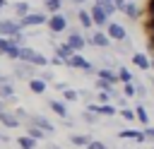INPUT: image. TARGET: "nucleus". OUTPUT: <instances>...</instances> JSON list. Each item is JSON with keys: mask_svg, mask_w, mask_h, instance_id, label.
Returning <instances> with one entry per match:
<instances>
[{"mask_svg": "<svg viewBox=\"0 0 154 149\" xmlns=\"http://www.w3.org/2000/svg\"><path fill=\"white\" fill-rule=\"evenodd\" d=\"M41 24H48V17L41 14V12H29L26 17L19 19V26H22V29H24V26H41Z\"/></svg>", "mask_w": 154, "mask_h": 149, "instance_id": "nucleus-4", "label": "nucleus"}, {"mask_svg": "<svg viewBox=\"0 0 154 149\" xmlns=\"http://www.w3.org/2000/svg\"><path fill=\"white\" fill-rule=\"evenodd\" d=\"M142 132H144V137H147V139H154V127H152V125H149V127H144Z\"/></svg>", "mask_w": 154, "mask_h": 149, "instance_id": "nucleus-36", "label": "nucleus"}, {"mask_svg": "<svg viewBox=\"0 0 154 149\" xmlns=\"http://www.w3.org/2000/svg\"><path fill=\"white\" fill-rule=\"evenodd\" d=\"M94 5H99V7H101L106 14H108V17L116 12V5H113V0H94Z\"/></svg>", "mask_w": 154, "mask_h": 149, "instance_id": "nucleus-24", "label": "nucleus"}, {"mask_svg": "<svg viewBox=\"0 0 154 149\" xmlns=\"http://www.w3.org/2000/svg\"><path fill=\"white\" fill-rule=\"evenodd\" d=\"M48 29L55 31V34H58V31H65V29H67V19H65L60 12H58V14H51V17H48Z\"/></svg>", "mask_w": 154, "mask_h": 149, "instance_id": "nucleus-9", "label": "nucleus"}, {"mask_svg": "<svg viewBox=\"0 0 154 149\" xmlns=\"http://www.w3.org/2000/svg\"><path fill=\"white\" fill-rule=\"evenodd\" d=\"M96 74H99V79H103V82H108V84H118V72H113V70H106V67H101V70H96Z\"/></svg>", "mask_w": 154, "mask_h": 149, "instance_id": "nucleus-16", "label": "nucleus"}, {"mask_svg": "<svg viewBox=\"0 0 154 149\" xmlns=\"http://www.w3.org/2000/svg\"><path fill=\"white\" fill-rule=\"evenodd\" d=\"M2 111H7V103H5L2 99H0V113H2Z\"/></svg>", "mask_w": 154, "mask_h": 149, "instance_id": "nucleus-39", "label": "nucleus"}, {"mask_svg": "<svg viewBox=\"0 0 154 149\" xmlns=\"http://www.w3.org/2000/svg\"><path fill=\"white\" fill-rule=\"evenodd\" d=\"M26 84H29V91H34V94H43V91H46V87H48V84H46L43 79H38V77L29 79Z\"/></svg>", "mask_w": 154, "mask_h": 149, "instance_id": "nucleus-17", "label": "nucleus"}, {"mask_svg": "<svg viewBox=\"0 0 154 149\" xmlns=\"http://www.w3.org/2000/svg\"><path fill=\"white\" fill-rule=\"evenodd\" d=\"M26 125H34V127H38V130H43V132H48V135H53V132H55V125H53L48 118L38 115V113H31V115H29V120H26Z\"/></svg>", "mask_w": 154, "mask_h": 149, "instance_id": "nucleus-3", "label": "nucleus"}, {"mask_svg": "<svg viewBox=\"0 0 154 149\" xmlns=\"http://www.w3.org/2000/svg\"><path fill=\"white\" fill-rule=\"evenodd\" d=\"M12 7H14V12H17V14H22V17H26V14H29V5H26V2H14Z\"/></svg>", "mask_w": 154, "mask_h": 149, "instance_id": "nucleus-30", "label": "nucleus"}, {"mask_svg": "<svg viewBox=\"0 0 154 149\" xmlns=\"http://www.w3.org/2000/svg\"><path fill=\"white\" fill-rule=\"evenodd\" d=\"M0 99H2L5 103H17V96H14V87H12V82H5V84L0 87Z\"/></svg>", "mask_w": 154, "mask_h": 149, "instance_id": "nucleus-12", "label": "nucleus"}, {"mask_svg": "<svg viewBox=\"0 0 154 149\" xmlns=\"http://www.w3.org/2000/svg\"><path fill=\"white\" fill-rule=\"evenodd\" d=\"M77 99H79V91H75V89H70V87L63 91V101H65V103H72V101H77Z\"/></svg>", "mask_w": 154, "mask_h": 149, "instance_id": "nucleus-28", "label": "nucleus"}, {"mask_svg": "<svg viewBox=\"0 0 154 149\" xmlns=\"http://www.w3.org/2000/svg\"><path fill=\"white\" fill-rule=\"evenodd\" d=\"M82 120H84V123H89V125H96V123H99V115L84 108V111H82Z\"/></svg>", "mask_w": 154, "mask_h": 149, "instance_id": "nucleus-29", "label": "nucleus"}, {"mask_svg": "<svg viewBox=\"0 0 154 149\" xmlns=\"http://www.w3.org/2000/svg\"><path fill=\"white\" fill-rule=\"evenodd\" d=\"M48 108H51L55 115H60L63 120H65V118H70V115H67V106H65V101H58V99H48Z\"/></svg>", "mask_w": 154, "mask_h": 149, "instance_id": "nucleus-10", "label": "nucleus"}, {"mask_svg": "<svg viewBox=\"0 0 154 149\" xmlns=\"http://www.w3.org/2000/svg\"><path fill=\"white\" fill-rule=\"evenodd\" d=\"M113 5H116V10H120V12L128 10V2H125V0H113Z\"/></svg>", "mask_w": 154, "mask_h": 149, "instance_id": "nucleus-35", "label": "nucleus"}, {"mask_svg": "<svg viewBox=\"0 0 154 149\" xmlns=\"http://www.w3.org/2000/svg\"><path fill=\"white\" fill-rule=\"evenodd\" d=\"M91 19H94V24H96V26H108V22H106V19H108V14H106L99 5H94V7H91Z\"/></svg>", "mask_w": 154, "mask_h": 149, "instance_id": "nucleus-13", "label": "nucleus"}, {"mask_svg": "<svg viewBox=\"0 0 154 149\" xmlns=\"http://www.w3.org/2000/svg\"><path fill=\"white\" fill-rule=\"evenodd\" d=\"M106 34H108V38H113V41H128V34H125V29H123L118 22H108Z\"/></svg>", "mask_w": 154, "mask_h": 149, "instance_id": "nucleus-8", "label": "nucleus"}, {"mask_svg": "<svg viewBox=\"0 0 154 149\" xmlns=\"http://www.w3.org/2000/svg\"><path fill=\"white\" fill-rule=\"evenodd\" d=\"M43 5H46V10H48V12L58 14V12H60V7H63V0H43Z\"/></svg>", "mask_w": 154, "mask_h": 149, "instance_id": "nucleus-27", "label": "nucleus"}, {"mask_svg": "<svg viewBox=\"0 0 154 149\" xmlns=\"http://www.w3.org/2000/svg\"><path fill=\"white\" fill-rule=\"evenodd\" d=\"M89 43H91V46H96V48H108V46H111V38H108V34L96 31V34L89 38Z\"/></svg>", "mask_w": 154, "mask_h": 149, "instance_id": "nucleus-14", "label": "nucleus"}, {"mask_svg": "<svg viewBox=\"0 0 154 149\" xmlns=\"http://www.w3.org/2000/svg\"><path fill=\"white\" fill-rule=\"evenodd\" d=\"M5 5H7V0H0V10H2V7H5Z\"/></svg>", "mask_w": 154, "mask_h": 149, "instance_id": "nucleus-41", "label": "nucleus"}, {"mask_svg": "<svg viewBox=\"0 0 154 149\" xmlns=\"http://www.w3.org/2000/svg\"><path fill=\"white\" fill-rule=\"evenodd\" d=\"M19 60L22 62H29V65H34V67H46L51 60L43 55V53H38V50H34V48H26V46H22V53H19Z\"/></svg>", "mask_w": 154, "mask_h": 149, "instance_id": "nucleus-1", "label": "nucleus"}, {"mask_svg": "<svg viewBox=\"0 0 154 149\" xmlns=\"http://www.w3.org/2000/svg\"><path fill=\"white\" fill-rule=\"evenodd\" d=\"M38 79H43V82L48 84V82H53L55 77H53V72H51V70H43V72H38Z\"/></svg>", "mask_w": 154, "mask_h": 149, "instance_id": "nucleus-33", "label": "nucleus"}, {"mask_svg": "<svg viewBox=\"0 0 154 149\" xmlns=\"http://www.w3.org/2000/svg\"><path fill=\"white\" fill-rule=\"evenodd\" d=\"M0 123H2L5 127H19V125H22V120L14 115V111H2V113H0Z\"/></svg>", "mask_w": 154, "mask_h": 149, "instance_id": "nucleus-11", "label": "nucleus"}, {"mask_svg": "<svg viewBox=\"0 0 154 149\" xmlns=\"http://www.w3.org/2000/svg\"><path fill=\"white\" fill-rule=\"evenodd\" d=\"M111 99H113V96L106 94V91H99V94H96V101H99L101 106H103V103H111Z\"/></svg>", "mask_w": 154, "mask_h": 149, "instance_id": "nucleus-32", "label": "nucleus"}, {"mask_svg": "<svg viewBox=\"0 0 154 149\" xmlns=\"http://www.w3.org/2000/svg\"><path fill=\"white\" fill-rule=\"evenodd\" d=\"M132 62H135L140 70H149V67H152V62H149V58H147L144 53H135V55H132Z\"/></svg>", "mask_w": 154, "mask_h": 149, "instance_id": "nucleus-18", "label": "nucleus"}, {"mask_svg": "<svg viewBox=\"0 0 154 149\" xmlns=\"http://www.w3.org/2000/svg\"><path fill=\"white\" fill-rule=\"evenodd\" d=\"M14 77H19V79H34V77H38V67H34V65H29V62H22V60H17L14 62Z\"/></svg>", "mask_w": 154, "mask_h": 149, "instance_id": "nucleus-2", "label": "nucleus"}, {"mask_svg": "<svg viewBox=\"0 0 154 149\" xmlns=\"http://www.w3.org/2000/svg\"><path fill=\"white\" fill-rule=\"evenodd\" d=\"M65 43H67V46H70L75 53H79V50H82V48H84L89 41H87L82 34H77V29H70V36H67V41H65Z\"/></svg>", "mask_w": 154, "mask_h": 149, "instance_id": "nucleus-7", "label": "nucleus"}, {"mask_svg": "<svg viewBox=\"0 0 154 149\" xmlns=\"http://www.w3.org/2000/svg\"><path fill=\"white\" fill-rule=\"evenodd\" d=\"M89 142H91V137H89V135H79V132L70 135V144H75V147H87Z\"/></svg>", "mask_w": 154, "mask_h": 149, "instance_id": "nucleus-20", "label": "nucleus"}, {"mask_svg": "<svg viewBox=\"0 0 154 149\" xmlns=\"http://www.w3.org/2000/svg\"><path fill=\"white\" fill-rule=\"evenodd\" d=\"M46 149H60V147H58V144H53V142H51V144H48V147H46Z\"/></svg>", "mask_w": 154, "mask_h": 149, "instance_id": "nucleus-40", "label": "nucleus"}, {"mask_svg": "<svg viewBox=\"0 0 154 149\" xmlns=\"http://www.w3.org/2000/svg\"><path fill=\"white\" fill-rule=\"evenodd\" d=\"M17 144H19V149H36V139H31L29 135L17 137Z\"/></svg>", "mask_w": 154, "mask_h": 149, "instance_id": "nucleus-23", "label": "nucleus"}, {"mask_svg": "<svg viewBox=\"0 0 154 149\" xmlns=\"http://www.w3.org/2000/svg\"><path fill=\"white\" fill-rule=\"evenodd\" d=\"M135 115H137V123H142L144 127H149V113L144 111V106H135Z\"/></svg>", "mask_w": 154, "mask_h": 149, "instance_id": "nucleus-22", "label": "nucleus"}, {"mask_svg": "<svg viewBox=\"0 0 154 149\" xmlns=\"http://www.w3.org/2000/svg\"><path fill=\"white\" fill-rule=\"evenodd\" d=\"M72 55H75V50H72L67 43H63V46H55V58H60L65 65H67V60H70Z\"/></svg>", "mask_w": 154, "mask_h": 149, "instance_id": "nucleus-15", "label": "nucleus"}, {"mask_svg": "<svg viewBox=\"0 0 154 149\" xmlns=\"http://www.w3.org/2000/svg\"><path fill=\"white\" fill-rule=\"evenodd\" d=\"M118 115H120L123 120H128V123L137 120V115H135V108H118Z\"/></svg>", "mask_w": 154, "mask_h": 149, "instance_id": "nucleus-26", "label": "nucleus"}, {"mask_svg": "<svg viewBox=\"0 0 154 149\" xmlns=\"http://www.w3.org/2000/svg\"><path fill=\"white\" fill-rule=\"evenodd\" d=\"M77 17H79V24H82L84 29H91V26H94L91 12H87V10H79V12H77Z\"/></svg>", "mask_w": 154, "mask_h": 149, "instance_id": "nucleus-21", "label": "nucleus"}, {"mask_svg": "<svg viewBox=\"0 0 154 149\" xmlns=\"http://www.w3.org/2000/svg\"><path fill=\"white\" fill-rule=\"evenodd\" d=\"M87 149H108L103 142H99V139H91L89 144H87Z\"/></svg>", "mask_w": 154, "mask_h": 149, "instance_id": "nucleus-34", "label": "nucleus"}, {"mask_svg": "<svg viewBox=\"0 0 154 149\" xmlns=\"http://www.w3.org/2000/svg\"><path fill=\"white\" fill-rule=\"evenodd\" d=\"M55 89H58V91H65L67 84H65V82H55Z\"/></svg>", "mask_w": 154, "mask_h": 149, "instance_id": "nucleus-38", "label": "nucleus"}, {"mask_svg": "<svg viewBox=\"0 0 154 149\" xmlns=\"http://www.w3.org/2000/svg\"><path fill=\"white\" fill-rule=\"evenodd\" d=\"M22 34V26L17 22H10V19H0V36L5 38H12V36H19Z\"/></svg>", "mask_w": 154, "mask_h": 149, "instance_id": "nucleus-6", "label": "nucleus"}, {"mask_svg": "<svg viewBox=\"0 0 154 149\" xmlns=\"http://www.w3.org/2000/svg\"><path fill=\"white\" fill-rule=\"evenodd\" d=\"M118 82L130 84V82H132V72H130L128 67H118Z\"/></svg>", "mask_w": 154, "mask_h": 149, "instance_id": "nucleus-25", "label": "nucleus"}, {"mask_svg": "<svg viewBox=\"0 0 154 149\" xmlns=\"http://www.w3.org/2000/svg\"><path fill=\"white\" fill-rule=\"evenodd\" d=\"M135 89H137V96H144V94H147V89H144L142 84H135Z\"/></svg>", "mask_w": 154, "mask_h": 149, "instance_id": "nucleus-37", "label": "nucleus"}, {"mask_svg": "<svg viewBox=\"0 0 154 149\" xmlns=\"http://www.w3.org/2000/svg\"><path fill=\"white\" fill-rule=\"evenodd\" d=\"M26 127V135L31 137V139H36V142H41V139H46L48 137V132H43V130H38V127H34V125H24Z\"/></svg>", "mask_w": 154, "mask_h": 149, "instance_id": "nucleus-19", "label": "nucleus"}, {"mask_svg": "<svg viewBox=\"0 0 154 149\" xmlns=\"http://www.w3.org/2000/svg\"><path fill=\"white\" fill-rule=\"evenodd\" d=\"M135 94H137V89H135V84H132V82H130V84H123V96H128V99H130V96H135Z\"/></svg>", "mask_w": 154, "mask_h": 149, "instance_id": "nucleus-31", "label": "nucleus"}, {"mask_svg": "<svg viewBox=\"0 0 154 149\" xmlns=\"http://www.w3.org/2000/svg\"><path fill=\"white\" fill-rule=\"evenodd\" d=\"M67 67H75V70H84V72H96V67L87 60V58H82L79 53H75L70 60H67Z\"/></svg>", "mask_w": 154, "mask_h": 149, "instance_id": "nucleus-5", "label": "nucleus"}]
</instances>
